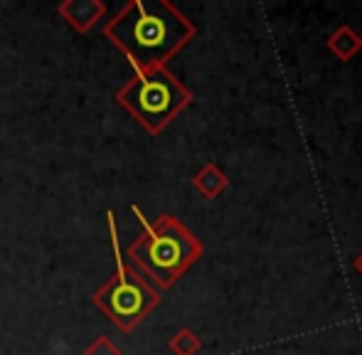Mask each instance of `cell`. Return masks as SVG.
<instances>
[{"label":"cell","instance_id":"cell-1","mask_svg":"<svg viewBox=\"0 0 362 355\" xmlns=\"http://www.w3.org/2000/svg\"><path fill=\"white\" fill-rule=\"evenodd\" d=\"M195 35V23L168 0H131L104 25V37L129 59L134 72L168 67Z\"/></svg>","mask_w":362,"mask_h":355},{"label":"cell","instance_id":"cell-2","mask_svg":"<svg viewBox=\"0 0 362 355\" xmlns=\"http://www.w3.org/2000/svg\"><path fill=\"white\" fill-rule=\"evenodd\" d=\"M131 212L139 217L144 230L126 247V257L158 291L170 289L200 260L205 245L175 215H160L151 222L139 205H131Z\"/></svg>","mask_w":362,"mask_h":355},{"label":"cell","instance_id":"cell-3","mask_svg":"<svg viewBox=\"0 0 362 355\" xmlns=\"http://www.w3.org/2000/svg\"><path fill=\"white\" fill-rule=\"evenodd\" d=\"M106 227L111 235V250H114L116 269L109 277V281L101 284L91 296V303L114 323L119 331L131 333L139 323L146 321V316L153 308L160 306V291L139 272L134 264L121 257L119 232H116L114 212H106Z\"/></svg>","mask_w":362,"mask_h":355},{"label":"cell","instance_id":"cell-4","mask_svg":"<svg viewBox=\"0 0 362 355\" xmlns=\"http://www.w3.org/2000/svg\"><path fill=\"white\" fill-rule=\"evenodd\" d=\"M114 99L148 134L158 136L192 104V91L170 69L160 67L151 72H134V77L116 89Z\"/></svg>","mask_w":362,"mask_h":355},{"label":"cell","instance_id":"cell-5","mask_svg":"<svg viewBox=\"0 0 362 355\" xmlns=\"http://www.w3.org/2000/svg\"><path fill=\"white\" fill-rule=\"evenodd\" d=\"M57 15L76 33L86 35L104 20L106 5L101 0H64L57 5Z\"/></svg>","mask_w":362,"mask_h":355},{"label":"cell","instance_id":"cell-6","mask_svg":"<svg viewBox=\"0 0 362 355\" xmlns=\"http://www.w3.org/2000/svg\"><path fill=\"white\" fill-rule=\"evenodd\" d=\"M227 185H229L227 173L215 163H205L195 173V178H192V187H195L202 197H207V200H217V197L227 190Z\"/></svg>","mask_w":362,"mask_h":355},{"label":"cell","instance_id":"cell-7","mask_svg":"<svg viewBox=\"0 0 362 355\" xmlns=\"http://www.w3.org/2000/svg\"><path fill=\"white\" fill-rule=\"evenodd\" d=\"M325 47H328V52L333 54V57H338L340 62H350L362 50V37L350 25H340V28L325 40Z\"/></svg>","mask_w":362,"mask_h":355},{"label":"cell","instance_id":"cell-8","mask_svg":"<svg viewBox=\"0 0 362 355\" xmlns=\"http://www.w3.org/2000/svg\"><path fill=\"white\" fill-rule=\"evenodd\" d=\"M168 348H170L173 355H197L202 351V341L192 328H180L170 336Z\"/></svg>","mask_w":362,"mask_h":355},{"label":"cell","instance_id":"cell-9","mask_svg":"<svg viewBox=\"0 0 362 355\" xmlns=\"http://www.w3.org/2000/svg\"><path fill=\"white\" fill-rule=\"evenodd\" d=\"M81 355H124V351H121L109 336H96L94 341L84 348Z\"/></svg>","mask_w":362,"mask_h":355},{"label":"cell","instance_id":"cell-10","mask_svg":"<svg viewBox=\"0 0 362 355\" xmlns=\"http://www.w3.org/2000/svg\"><path fill=\"white\" fill-rule=\"evenodd\" d=\"M355 269H358V274L362 277V252H360V257H355Z\"/></svg>","mask_w":362,"mask_h":355}]
</instances>
